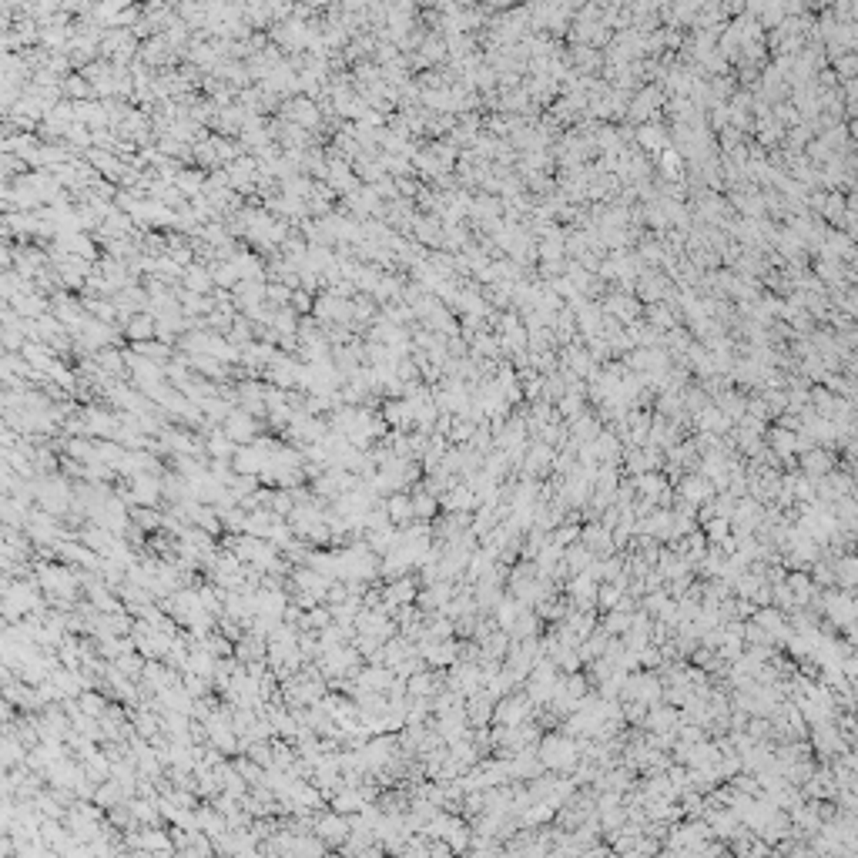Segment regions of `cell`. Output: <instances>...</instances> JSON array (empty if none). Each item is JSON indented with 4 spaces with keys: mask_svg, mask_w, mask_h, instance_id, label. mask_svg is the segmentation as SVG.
<instances>
[{
    "mask_svg": "<svg viewBox=\"0 0 858 858\" xmlns=\"http://www.w3.org/2000/svg\"><path fill=\"white\" fill-rule=\"evenodd\" d=\"M349 831H353V818H349V815L332 812V815H322L319 822H315V835H319L325 845H339Z\"/></svg>",
    "mask_w": 858,
    "mask_h": 858,
    "instance_id": "1",
    "label": "cell"
},
{
    "mask_svg": "<svg viewBox=\"0 0 858 858\" xmlns=\"http://www.w3.org/2000/svg\"><path fill=\"white\" fill-rule=\"evenodd\" d=\"M416 597H419V594H416V580H409V577H396V580L383 590V604L389 607V611H396L399 604H413Z\"/></svg>",
    "mask_w": 858,
    "mask_h": 858,
    "instance_id": "2",
    "label": "cell"
},
{
    "mask_svg": "<svg viewBox=\"0 0 858 858\" xmlns=\"http://www.w3.org/2000/svg\"><path fill=\"white\" fill-rule=\"evenodd\" d=\"M225 433H229L231 440L238 446L245 443H255V436H259V429H255V419L248 413H231L229 419H225Z\"/></svg>",
    "mask_w": 858,
    "mask_h": 858,
    "instance_id": "3",
    "label": "cell"
},
{
    "mask_svg": "<svg viewBox=\"0 0 858 858\" xmlns=\"http://www.w3.org/2000/svg\"><path fill=\"white\" fill-rule=\"evenodd\" d=\"M383 506H386V513H389V520L396 523V526H409V523L416 520L413 496H406V493H399V490H396Z\"/></svg>",
    "mask_w": 858,
    "mask_h": 858,
    "instance_id": "4",
    "label": "cell"
},
{
    "mask_svg": "<svg viewBox=\"0 0 858 858\" xmlns=\"http://www.w3.org/2000/svg\"><path fill=\"white\" fill-rule=\"evenodd\" d=\"M128 842L144 848V852H178L175 842H168V835H165V831H154V828L151 831H144V835H131Z\"/></svg>",
    "mask_w": 858,
    "mask_h": 858,
    "instance_id": "5",
    "label": "cell"
},
{
    "mask_svg": "<svg viewBox=\"0 0 858 858\" xmlns=\"http://www.w3.org/2000/svg\"><path fill=\"white\" fill-rule=\"evenodd\" d=\"M77 704H81V711H88L91 718H104L107 714V697H101L97 690H84Z\"/></svg>",
    "mask_w": 858,
    "mask_h": 858,
    "instance_id": "6",
    "label": "cell"
},
{
    "mask_svg": "<svg viewBox=\"0 0 858 858\" xmlns=\"http://www.w3.org/2000/svg\"><path fill=\"white\" fill-rule=\"evenodd\" d=\"M413 510H416V520H426L436 513V496H429V490L413 493Z\"/></svg>",
    "mask_w": 858,
    "mask_h": 858,
    "instance_id": "7",
    "label": "cell"
},
{
    "mask_svg": "<svg viewBox=\"0 0 858 858\" xmlns=\"http://www.w3.org/2000/svg\"><path fill=\"white\" fill-rule=\"evenodd\" d=\"M570 751L573 748H570L567 741H547V754L543 758H547V765H570V758H573Z\"/></svg>",
    "mask_w": 858,
    "mask_h": 858,
    "instance_id": "8",
    "label": "cell"
},
{
    "mask_svg": "<svg viewBox=\"0 0 858 858\" xmlns=\"http://www.w3.org/2000/svg\"><path fill=\"white\" fill-rule=\"evenodd\" d=\"M473 493L466 490V486H456V490H449V496H446L443 503L449 506V510H466V506H473Z\"/></svg>",
    "mask_w": 858,
    "mask_h": 858,
    "instance_id": "9",
    "label": "cell"
}]
</instances>
